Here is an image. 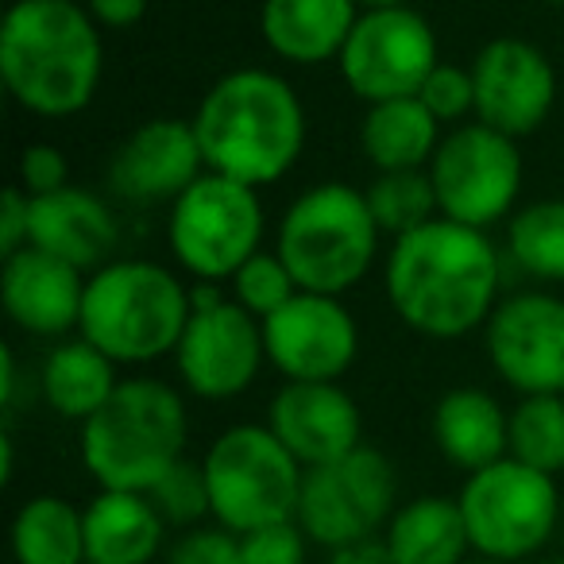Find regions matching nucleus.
<instances>
[{"instance_id":"nucleus-1","label":"nucleus","mask_w":564,"mask_h":564,"mask_svg":"<svg viewBox=\"0 0 564 564\" xmlns=\"http://www.w3.org/2000/svg\"><path fill=\"white\" fill-rule=\"evenodd\" d=\"M499 251L487 232L448 217L399 236L387 251V302L422 337L456 340L484 329L499 306Z\"/></svg>"},{"instance_id":"nucleus-2","label":"nucleus","mask_w":564,"mask_h":564,"mask_svg":"<svg viewBox=\"0 0 564 564\" xmlns=\"http://www.w3.org/2000/svg\"><path fill=\"white\" fill-rule=\"evenodd\" d=\"M205 171L259 189L291 174L306 148V105L286 78L243 66L217 78L189 117Z\"/></svg>"},{"instance_id":"nucleus-3","label":"nucleus","mask_w":564,"mask_h":564,"mask_svg":"<svg viewBox=\"0 0 564 564\" xmlns=\"http://www.w3.org/2000/svg\"><path fill=\"white\" fill-rule=\"evenodd\" d=\"M101 28L74 0H17L0 20V78L24 112L63 120L97 97Z\"/></svg>"},{"instance_id":"nucleus-4","label":"nucleus","mask_w":564,"mask_h":564,"mask_svg":"<svg viewBox=\"0 0 564 564\" xmlns=\"http://www.w3.org/2000/svg\"><path fill=\"white\" fill-rule=\"evenodd\" d=\"M189 414L171 383L151 376L120 379L112 399L82 422V464L101 491L148 495L178 460H186Z\"/></svg>"},{"instance_id":"nucleus-5","label":"nucleus","mask_w":564,"mask_h":564,"mask_svg":"<svg viewBox=\"0 0 564 564\" xmlns=\"http://www.w3.org/2000/svg\"><path fill=\"white\" fill-rule=\"evenodd\" d=\"M194 314L186 282L151 259H112L89 274L78 337L112 364H151L174 356Z\"/></svg>"},{"instance_id":"nucleus-6","label":"nucleus","mask_w":564,"mask_h":564,"mask_svg":"<svg viewBox=\"0 0 564 564\" xmlns=\"http://www.w3.org/2000/svg\"><path fill=\"white\" fill-rule=\"evenodd\" d=\"M379 225L364 189L345 182H317L291 202L279 225V259L299 291L348 294L360 286L379 256Z\"/></svg>"},{"instance_id":"nucleus-7","label":"nucleus","mask_w":564,"mask_h":564,"mask_svg":"<svg viewBox=\"0 0 564 564\" xmlns=\"http://www.w3.org/2000/svg\"><path fill=\"white\" fill-rule=\"evenodd\" d=\"M213 522L236 538L274 522H294L306 468L263 425H232L202 456Z\"/></svg>"},{"instance_id":"nucleus-8","label":"nucleus","mask_w":564,"mask_h":564,"mask_svg":"<svg viewBox=\"0 0 564 564\" xmlns=\"http://www.w3.org/2000/svg\"><path fill=\"white\" fill-rule=\"evenodd\" d=\"M456 502L468 525L471 553L499 564H518L541 553L561 522L556 479L510 456L484 471H471Z\"/></svg>"},{"instance_id":"nucleus-9","label":"nucleus","mask_w":564,"mask_h":564,"mask_svg":"<svg viewBox=\"0 0 564 564\" xmlns=\"http://www.w3.org/2000/svg\"><path fill=\"white\" fill-rule=\"evenodd\" d=\"M166 243L197 282H228L263 243L259 189L205 171L166 217Z\"/></svg>"},{"instance_id":"nucleus-10","label":"nucleus","mask_w":564,"mask_h":564,"mask_svg":"<svg viewBox=\"0 0 564 564\" xmlns=\"http://www.w3.org/2000/svg\"><path fill=\"white\" fill-rule=\"evenodd\" d=\"M394 510H399L394 464L379 448L360 445L340 460L306 471L294 522L302 525L310 545L340 553L379 541Z\"/></svg>"},{"instance_id":"nucleus-11","label":"nucleus","mask_w":564,"mask_h":564,"mask_svg":"<svg viewBox=\"0 0 564 564\" xmlns=\"http://www.w3.org/2000/svg\"><path fill=\"white\" fill-rule=\"evenodd\" d=\"M194 314L174 348V368L189 394L205 402H228L256 383L267 360L263 322L240 302L220 294V282H197Z\"/></svg>"},{"instance_id":"nucleus-12","label":"nucleus","mask_w":564,"mask_h":564,"mask_svg":"<svg viewBox=\"0 0 564 564\" xmlns=\"http://www.w3.org/2000/svg\"><path fill=\"white\" fill-rule=\"evenodd\" d=\"M441 217L487 232L514 213L522 194V151L518 140L468 120L441 140L430 163Z\"/></svg>"},{"instance_id":"nucleus-13","label":"nucleus","mask_w":564,"mask_h":564,"mask_svg":"<svg viewBox=\"0 0 564 564\" xmlns=\"http://www.w3.org/2000/svg\"><path fill=\"white\" fill-rule=\"evenodd\" d=\"M337 63L348 89L368 105L417 97L425 78L441 66L437 32L414 4L368 9L360 12Z\"/></svg>"},{"instance_id":"nucleus-14","label":"nucleus","mask_w":564,"mask_h":564,"mask_svg":"<svg viewBox=\"0 0 564 564\" xmlns=\"http://www.w3.org/2000/svg\"><path fill=\"white\" fill-rule=\"evenodd\" d=\"M263 345L286 383H340L360 352V325L333 294L299 291L263 322Z\"/></svg>"},{"instance_id":"nucleus-15","label":"nucleus","mask_w":564,"mask_h":564,"mask_svg":"<svg viewBox=\"0 0 564 564\" xmlns=\"http://www.w3.org/2000/svg\"><path fill=\"white\" fill-rule=\"evenodd\" d=\"M484 345L502 383L518 394H564V299L518 291L499 299Z\"/></svg>"},{"instance_id":"nucleus-16","label":"nucleus","mask_w":564,"mask_h":564,"mask_svg":"<svg viewBox=\"0 0 564 564\" xmlns=\"http://www.w3.org/2000/svg\"><path fill=\"white\" fill-rule=\"evenodd\" d=\"M476 120L522 140L538 132L556 105V70L545 51L525 40H491L471 58Z\"/></svg>"},{"instance_id":"nucleus-17","label":"nucleus","mask_w":564,"mask_h":564,"mask_svg":"<svg viewBox=\"0 0 564 564\" xmlns=\"http://www.w3.org/2000/svg\"><path fill=\"white\" fill-rule=\"evenodd\" d=\"M205 174V155L189 120L155 117L143 120L117 148L109 163V186L124 202H178Z\"/></svg>"},{"instance_id":"nucleus-18","label":"nucleus","mask_w":564,"mask_h":564,"mask_svg":"<svg viewBox=\"0 0 564 564\" xmlns=\"http://www.w3.org/2000/svg\"><path fill=\"white\" fill-rule=\"evenodd\" d=\"M267 430L306 471L364 445L360 406L340 383H282L267 406Z\"/></svg>"},{"instance_id":"nucleus-19","label":"nucleus","mask_w":564,"mask_h":564,"mask_svg":"<svg viewBox=\"0 0 564 564\" xmlns=\"http://www.w3.org/2000/svg\"><path fill=\"white\" fill-rule=\"evenodd\" d=\"M86 282V271L28 243L24 251L4 259L0 271L4 314L32 337H66L82 325Z\"/></svg>"},{"instance_id":"nucleus-20","label":"nucleus","mask_w":564,"mask_h":564,"mask_svg":"<svg viewBox=\"0 0 564 564\" xmlns=\"http://www.w3.org/2000/svg\"><path fill=\"white\" fill-rule=\"evenodd\" d=\"M120 240V220L97 194L66 186L32 197V248L66 259L78 271H101Z\"/></svg>"},{"instance_id":"nucleus-21","label":"nucleus","mask_w":564,"mask_h":564,"mask_svg":"<svg viewBox=\"0 0 564 564\" xmlns=\"http://www.w3.org/2000/svg\"><path fill=\"white\" fill-rule=\"evenodd\" d=\"M360 20L356 0H263L259 35L282 63L322 66L340 58Z\"/></svg>"},{"instance_id":"nucleus-22","label":"nucleus","mask_w":564,"mask_h":564,"mask_svg":"<svg viewBox=\"0 0 564 564\" xmlns=\"http://www.w3.org/2000/svg\"><path fill=\"white\" fill-rule=\"evenodd\" d=\"M89 564H151L163 553L166 522L143 491H101L82 507Z\"/></svg>"},{"instance_id":"nucleus-23","label":"nucleus","mask_w":564,"mask_h":564,"mask_svg":"<svg viewBox=\"0 0 564 564\" xmlns=\"http://www.w3.org/2000/svg\"><path fill=\"white\" fill-rule=\"evenodd\" d=\"M433 441L441 456L460 471H484L507 456L510 414L479 387H456L433 410Z\"/></svg>"},{"instance_id":"nucleus-24","label":"nucleus","mask_w":564,"mask_h":564,"mask_svg":"<svg viewBox=\"0 0 564 564\" xmlns=\"http://www.w3.org/2000/svg\"><path fill=\"white\" fill-rule=\"evenodd\" d=\"M441 120L417 97L368 105L360 124V148L379 174L387 171H430L441 148Z\"/></svg>"},{"instance_id":"nucleus-25","label":"nucleus","mask_w":564,"mask_h":564,"mask_svg":"<svg viewBox=\"0 0 564 564\" xmlns=\"http://www.w3.org/2000/svg\"><path fill=\"white\" fill-rule=\"evenodd\" d=\"M379 541L399 564H464L471 549L460 502L445 495L402 502Z\"/></svg>"},{"instance_id":"nucleus-26","label":"nucleus","mask_w":564,"mask_h":564,"mask_svg":"<svg viewBox=\"0 0 564 564\" xmlns=\"http://www.w3.org/2000/svg\"><path fill=\"white\" fill-rule=\"evenodd\" d=\"M120 387L117 364L89 340H63L47 352L40 368V394L55 414L70 422H89Z\"/></svg>"},{"instance_id":"nucleus-27","label":"nucleus","mask_w":564,"mask_h":564,"mask_svg":"<svg viewBox=\"0 0 564 564\" xmlns=\"http://www.w3.org/2000/svg\"><path fill=\"white\" fill-rule=\"evenodd\" d=\"M12 564H89L86 518L58 495H35L12 518Z\"/></svg>"},{"instance_id":"nucleus-28","label":"nucleus","mask_w":564,"mask_h":564,"mask_svg":"<svg viewBox=\"0 0 564 564\" xmlns=\"http://www.w3.org/2000/svg\"><path fill=\"white\" fill-rule=\"evenodd\" d=\"M507 256L538 282H564V197L530 202L507 225Z\"/></svg>"},{"instance_id":"nucleus-29","label":"nucleus","mask_w":564,"mask_h":564,"mask_svg":"<svg viewBox=\"0 0 564 564\" xmlns=\"http://www.w3.org/2000/svg\"><path fill=\"white\" fill-rule=\"evenodd\" d=\"M507 456L553 479L564 471V394H525L510 410Z\"/></svg>"},{"instance_id":"nucleus-30","label":"nucleus","mask_w":564,"mask_h":564,"mask_svg":"<svg viewBox=\"0 0 564 564\" xmlns=\"http://www.w3.org/2000/svg\"><path fill=\"white\" fill-rule=\"evenodd\" d=\"M368 209L376 217L379 232L387 236H410L417 228H425L430 220L441 217L437 209V189H433L430 171H387L376 174L368 189Z\"/></svg>"},{"instance_id":"nucleus-31","label":"nucleus","mask_w":564,"mask_h":564,"mask_svg":"<svg viewBox=\"0 0 564 564\" xmlns=\"http://www.w3.org/2000/svg\"><path fill=\"white\" fill-rule=\"evenodd\" d=\"M228 286H232L228 299L240 302V306L248 310L251 317H259V322L279 314V310L299 294V282H294V274L286 271L279 251H259V256H251L248 263L228 279Z\"/></svg>"},{"instance_id":"nucleus-32","label":"nucleus","mask_w":564,"mask_h":564,"mask_svg":"<svg viewBox=\"0 0 564 564\" xmlns=\"http://www.w3.org/2000/svg\"><path fill=\"white\" fill-rule=\"evenodd\" d=\"M148 495L163 514V522L178 525V530H194L205 518H213L209 479H205L202 460H178Z\"/></svg>"},{"instance_id":"nucleus-33","label":"nucleus","mask_w":564,"mask_h":564,"mask_svg":"<svg viewBox=\"0 0 564 564\" xmlns=\"http://www.w3.org/2000/svg\"><path fill=\"white\" fill-rule=\"evenodd\" d=\"M417 101L441 120V124H460L464 117H476V82L471 70L453 63H441L417 89Z\"/></svg>"},{"instance_id":"nucleus-34","label":"nucleus","mask_w":564,"mask_h":564,"mask_svg":"<svg viewBox=\"0 0 564 564\" xmlns=\"http://www.w3.org/2000/svg\"><path fill=\"white\" fill-rule=\"evenodd\" d=\"M310 538L299 522H274L263 530L240 533L243 564H306Z\"/></svg>"},{"instance_id":"nucleus-35","label":"nucleus","mask_w":564,"mask_h":564,"mask_svg":"<svg viewBox=\"0 0 564 564\" xmlns=\"http://www.w3.org/2000/svg\"><path fill=\"white\" fill-rule=\"evenodd\" d=\"M166 564H243L240 538L225 525H194L182 530L166 553Z\"/></svg>"},{"instance_id":"nucleus-36","label":"nucleus","mask_w":564,"mask_h":564,"mask_svg":"<svg viewBox=\"0 0 564 564\" xmlns=\"http://www.w3.org/2000/svg\"><path fill=\"white\" fill-rule=\"evenodd\" d=\"M20 189L28 197H47L70 186V163L55 143H28L20 155Z\"/></svg>"},{"instance_id":"nucleus-37","label":"nucleus","mask_w":564,"mask_h":564,"mask_svg":"<svg viewBox=\"0 0 564 564\" xmlns=\"http://www.w3.org/2000/svg\"><path fill=\"white\" fill-rule=\"evenodd\" d=\"M28 243H32V197L20 186H9L0 205V256H17Z\"/></svg>"},{"instance_id":"nucleus-38","label":"nucleus","mask_w":564,"mask_h":564,"mask_svg":"<svg viewBox=\"0 0 564 564\" xmlns=\"http://www.w3.org/2000/svg\"><path fill=\"white\" fill-rule=\"evenodd\" d=\"M86 9L97 20V28L124 32V28H135L148 17V0H86Z\"/></svg>"},{"instance_id":"nucleus-39","label":"nucleus","mask_w":564,"mask_h":564,"mask_svg":"<svg viewBox=\"0 0 564 564\" xmlns=\"http://www.w3.org/2000/svg\"><path fill=\"white\" fill-rule=\"evenodd\" d=\"M329 564H399V561H394V556L387 553L383 541H368V545L340 549V553H333Z\"/></svg>"},{"instance_id":"nucleus-40","label":"nucleus","mask_w":564,"mask_h":564,"mask_svg":"<svg viewBox=\"0 0 564 564\" xmlns=\"http://www.w3.org/2000/svg\"><path fill=\"white\" fill-rule=\"evenodd\" d=\"M12 464H17V448H12V433L0 437V479L9 484L12 479Z\"/></svg>"},{"instance_id":"nucleus-41","label":"nucleus","mask_w":564,"mask_h":564,"mask_svg":"<svg viewBox=\"0 0 564 564\" xmlns=\"http://www.w3.org/2000/svg\"><path fill=\"white\" fill-rule=\"evenodd\" d=\"M364 12L368 9H402V4H410V0H356Z\"/></svg>"},{"instance_id":"nucleus-42","label":"nucleus","mask_w":564,"mask_h":564,"mask_svg":"<svg viewBox=\"0 0 564 564\" xmlns=\"http://www.w3.org/2000/svg\"><path fill=\"white\" fill-rule=\"evenodd\" d=\"M464 564H499V561H487V556H468Z\"/></svg>"},{"instance_id":"nucleus-43","label":"nucleus","mask_w":564,"mask_h":564,"mask_svg":"<svg viewBox=\"0 0 564 564\" xmlns=\"http://www.w3.org/2000/svg\"><path fill=\"white\" fill-rule=\"evenodd\" d=\"M545 564H564V556H553V561H545Z\"/></svg>"},{"instance_id":"nucleus-44","label":"nucleus","mask_w":564,"mask_h":564,"mask_svg":"<svg viewBox=\"0 0 564 564\" xmlns=\"http://www.w3.org/2000/svg\"><path fill=\"white\" fill-rule=\"evenodd\" d=\"M545 4H564V0H545Z\"/></svg>"},{"instance_id":"nucleus-45","label":"nucleus","mask_w":564,"mask_h":564,"mask_svg":"<svg viewBox=\"0 0 564 564\" xmlns=\"http://www.w3.org/2000/svg\"><path fill=\"white\" fill-rule=\"evenodd\" d=\"M74 4H86V0H74Z\"/></svg>"}]
</instances>
